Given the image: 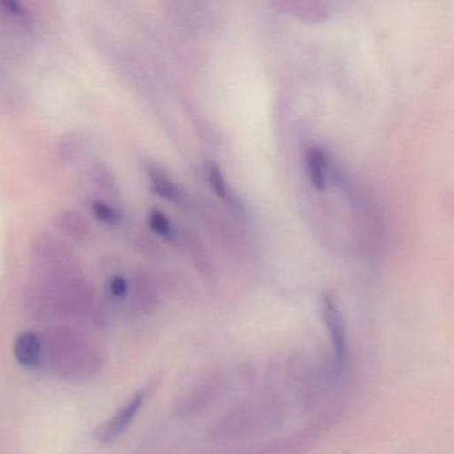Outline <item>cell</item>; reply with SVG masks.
<instances>
[{
  "instance_id": "cell-1",
  "label": "cell",
  "mask_w": 454,
  "mask_h": 454,
  "mask_svg": "<svg viewBox=\"0 0 454 454\" xmlns=\"http://www.w3.org/2000/svg\"><path fill=\"white\" fill-rule=\"evenodd\" d=\"M31 257L34 264L43 273L44 278H65L73 276L75 254L67 241L59 236L42 231L31 241Z\"/></svg>"
},
{
  "instance_id": "cell-2",
  "label": "cell",
  "mask_w": 454,
  "mask_h": 454,
  "mask_svg": "<svg viewBox=\"0 0 454 454\" xmlns=\"http://www.w3.org/2000/svg\"><path fill=\"white\" fill-rule=\"evenodd\" d=\"M145 398H147V390L137 392L134 397L129 398L124 405H121L116 411V413L111 419L103 422L94 430V440L100 443L115 442L131 427L132 422L137 419V413L142 409Z\"/></svg>"
},
{
  "instance_id": "cell-3",
  "label": "cell",
  "mask_w": 454,
  "mask_h": 454,
  "mask_svg": "<svg viewBox=\"0 0 454 454\" xmlns=\"http://www.w3.org/2000/svg\"><path fill=\"white\" fill-rule=\"evenodd\" d=\"M321 313L333 345L334 373L341 376L347 358V331L341 312L331 294H323L321 296Z\"/></svg>"
},
{
  "instance_id": "cell-4",
  "label": "cell",
  "mask_w": 454,
  "mask_h": 454,
  "mask_svg": "<svg viewBox=\"0 0 454 454\" xmlns=\"http://www.w3.org/2000/svg\"><path fill=\"white\" fill-rule=\"evenodd\" d=\"M52 227L75 243H84L92 236V227L87 217L76 209L67 208L57 212L51 219Z\"/></svg>"
},
{
  "instance_id": "cell-5",
  "label": "cell",
  "mask_w": 454,
  "mask_h": 454,
  "mask_svg": "<svg viewBox=\"0 0 454 454\" xmlns=\"http://www.w3.org/2000/svg\"><path fill=\"white\" fill-rule=\"evenodd\" d=\"M44 355V340L36 332H25L14 344V356L25 368H36Z\"/></svg>"
},
{
  "instance_id": "cell-6",
  "label": "cell",
  "mask_w": 454,
  "mask_h": 454,
  "mask_svg": "<svg viewBox=\"0 0 454 454\" xmlns=\"http://www.w3.org/2000/svg\"><path fill=\"white\" fill-rule=\"evenodd\" d=\"M90 180L95 190L99 191L105 198L115 200L121 195V187H119L118 179L114 172L108 168L107 164L103 161H95L90 167Z\"/></svg>"
},
{
  "instance_id": "cell-7",
  "label": "cell",
  "mask_w": 454,
  "mask_h": 454,
  "mask_svg": "<svg viewBox=\"0 0 454 454\" xmlns=\"http://www.w3.org/2000/svg\"><path fill=\"white\" fill-rule=\"evenodd\" d=\"M305 161H307L308 176L313 187L318 191L325 190L328 172H326V155L323 148L318 145L308 148Z\"/></svg>"
},
{
  "instance_id": "cell-8",
  "label": "cell",
  "mask_w": 454,
  "mask_h": 454,
  "mask_svg": "<svg viewBox=\"0 0 454 454\" xmlns=\"http://www.w3.org/2000/svg\"><path fill=\"white\" fill-rule=\"evenodd\" d=\"M148 176H150L151 184L156 195L166 199L168 201H177L180 199V190L174 180L169 177L164 169L158 166H151L148 168Z\"/></svg>"
},
{
  "instance_id": "cell-9",
  "label": "cell",
  "mask_w": 454,
  "mask_h": 454,
  "mask_svg": "<svg viewBox=\"0 0 454 454\" xmlns=\"http://www.w3.org/2000/svg\"><path fill=\"white\" fill-rule=\"evenodd\" d=\"M86 143L79 134H70L60 140L58 145V156L63 163H75L83 155Z\"/></svg>"
},
{
  "instance_id": "cell-10",
  "label": "cell",
  "mask_w": 454,
  "mask_h": 454,
  "mask_svg": "<svg viewBox=\"0 0 454 454\" xmlns=\"http://www.w3.org/2000/svg\"><path fill=\"white\" fill-rule=\"evenodd\" d=\"M92 214L100 223L110 225V227L121 224V219H123V215L119 209H116L108 201L100 200V199L92 201Z\"/></svg>"
},
{
  "instance_id": "cell-11",
  "label": "cell",
  "mask_w": 454,
  "mask_h": 454,
  "mask_svg": "<svg viewBox=\"0 0 454 454\" xmlns=\"http://www.w3.org/2000/svg\"><path fill=\"white\" fill-rule=\"evenodd\" d=\"M148 225H150L151 231L156 235L161 236L164 239H172L175 235L174 225H172L171 220L159 211V209H153L148 216Z\"/></svg>"
},
{
  "instance_id": "cell-12",
  "label": "cell",
  "mask_w": 454,
  "mask_h": 454,
  "mask_svg": "<svg viewBox=\"0 0 454 454\" xmlns=\"http://www.w3.org/2000/svg\"><path fill=\"white\" fill-rule=\"evenodd\" d=\"M207 176H208V183L215 195L223 199V200H228L231 193L230 187H228L227 180H225L222 169L215 164H208L207 166Z\"/></svg>"
},
{
  "instance_id": "cell-13",
  "label": "cell",
  "mask_w": 454,
  "mask_h": 454,
  "mask_svg": "<svg viewBox=\"0 0 454 454\" xmlns=\"http://www.w3.org/2000/svg\"><path fill=\"white\" fill-rule=\"evenodd\" d=\"M129 292V284L123 276H115L110 281V294L116 299H123Z\"/></svg>"
}]
</instances>
